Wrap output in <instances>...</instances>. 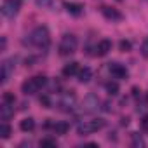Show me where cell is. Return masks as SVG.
I'll list each match as a JSON object with an SVG mask.
<instances>
[{
	"mask_svg": "<svg viewBox=\"0 0 148 148\" xmlns=\"http://www.w3.org/2000/svg\"><path fill=\"white\" fill-rule=\"evenodd\" d=\"M21 9V0H4L2 7H0V12H2L4 18L12 19Z\"/></svg>",
	"mask_w": 148,
	"mask_h": 148,
	"instance_id": "obj_6",
	"label": "cell"
},
{
	"mask_svg": "<svg viewBox=\"0 0 148 148\" xmlns=\"http://www.w3.org/2000/svg\"><path fill=\"white\" fill-rule=\"evenodd\" d=\"M5 45H7V38L2 37V45H0V51H5Z\"/></svg>",
	"mask_w": 148,
	"mask_h": 148,
	"instance_id": "obj_27",
	"label": "cell"
},
{
	"mask_svg": "<svg viewBox=\"0 0 148 148\" xmlns=\"http://www.w3.org/2000/svg\"><path fill=\"white\" fill-rule=\"evenodd\" d=\"M68 129H70V124H68V122H64V120L54 122V127H52V131H54L56 134H66V132H68Z\"/></svg>",
	"mask_w": 148,
	"mask_h": 148,
	"instance_id": "obj_16",
	"label": "cell"
},
{
	"mask_svg": "<svg viewBox=\"0 0 148 148\" xmlns=\"http://www.w3.org/2000/svg\"><path fill=\"white\" fill-rule=\"evenodd\" d=\"M14 68H16V59L14 58H11V59H5L4 63H2V66H0V82H2V86H5L7 84V80H9V77H11V73L14 71Z\"/></svg>",
	"mask_w": 148,
	"mask_h": 148,
	"instance_id": "obj_7",
	"label": "cell"
},
{
	"mask_svg": "<svg viewBox=\"0 0 148 148\" xmlns=\"http://www.w3.org/2000/svg\"><path fill=\"white\" fill-rule=\"evenodd\" d=\"M108 71L112 73V75H113L115 79H119V80H122V79H127V77H129L127 68H125L122 63H117V61L108 63Z\"/></svg>",
	"mask_w": 148,
	"mask_h": 148,
	"instance_id": "obj_8",
	"label": "cell"
},
{
	"mask_svg": "<svg viewBox=\"0 0 148 148\" xmlns=\"http://www.w3.org/2000/svg\"><path fill=\"white\" fill-rule=\"evenodd\" d=\"M106 91H108V94L117 96V94H119V84H117V82H108V84H106Z\"/></svg>",
	"mask_w": 148,
	"mask_h": 148,
	"instance_id": "obj_18",
	"label": "cell"
},
{
	"mask_svg": "<svg viewBox=\"0 0 148 148\" xmlns=\"http://www.w3.org/2000/svg\"><path fill=\"white\" fill-rule=\"evenodd\" d=\"M12 117H14V105L2 101V106H0V120H2V122H9Z\"/></svg>",
	"mask_w": 148,
	"mask_h": 148,
	"instance_id": "obj_9",
	"label": "cell"
},
{
	"mask_svg": "<svg viewBox=\"0 0 148 148\" xmlns=\"http://www.w3.org/2000/svg\"><path fill=\"white\" fill-rule=\"evenodd\" d=\"M37 5H42V7H51L52 2L51 0H37Z\"/></svg>",
	"mask_w": 148,
	"mask_h": 148,
	"instance_id": "obj_26",
	"label": "cell"
},
{
	"mask_svg": "<svg viewBox=\"0 0 148 148\" xmlns=\"http://www.w3.org/2000/svg\"><path fill=\"white\" fill-rule=\"evenodd\" d=\"M77 105V96L73 91H64L59 92V101H58V108L61 112H71Z\"/></svg>",
	"mask_w": 148,
	"mask_h": 148,
	"instance_id": "obj_5",
	"label": "cell"
},
{
	"mask_svg": "<svg viewBox=\"0 0 148 148\" xmlns=\"http://www.w3.org/2000/svg\"><path fill=\"white\" fill-rule=\"evenodd\" d=\"M141 56L145 58V59H148V38H145L143 40V44H141Z\"/></svg>",
	"mask_w": 148,
	"mask_h": 148,
	"instance_id": "obj_23",
	"label": "cell"
},
{
	"mask_svg": "<svg viewBox=\"0 0 148 148\" xmlns=\"http://www.w3.org/2000/svg\"><path fill=\"white\" fill-rule=\"evenodd\" d=\"M131 139H132V146H145V141H143V138L138 132H132L131 134Z\"/></svg>",
	"mask_w": 148,
	"mask_h": 148,
	"instance_id": "obj_19",
	"label": "cell"
},
{
	"mask_svg": "<svg viewBox=\"0 0 148 148\" xmlns=\"http://www.w3.org/2000/svg\"><path fill=\"white\" fill-rule=\"evenodd\" d=\"M105 125H106V120H105V119L82 120V122L77 125V134H79V136H87V134H92V132H96V131H101Z\"/></svg>",
	"mask_w": 148,
	"mask_h": 148,
	"instance_id": "obj_3",
	"label": "cell"
},
{
	"mask_svg": "<svg viewBox=\"0 0 148 148\" xmlns=\"http://www.w3.org/2000/svg\"><path fill=\"white\" fill-rule=\"evenodd\" d=\"M2 101H4V103H11V105H14V103H16V96H14L12 92H4Z\"/></svg>",
	"mask_w": 148,
	"mask_h": 148,
	"instance_id": "obj_21",
	"label": "cell"
},
{
	"mask_svg": "<svg viewBox=\"0 0 148 148\" xmlns=\"http://www.w3.org/2000/svg\"><path fill=\"white\" fill-rule=\"evenodd\" d=\"M11 132H12V129H11L9 122H2V124H0V138H2V139H7L11 136Z\"/></svg>",
	"mask_w": 148,
	"mask_h": 148,
	"instance_id": "obj_17",
	"label": "cell"
},
{
	"mask_svg": "<svg viewBox=\"0 0 148 148\" xmlns=\"http://www.w3.org/2000/svg\"><path fill=\"white\" fill-rule=\"evenodd\" d=\"M80 71V66L77 61H70L63 66V75L64 77H73V75H77V73Z\"/></svg>",
	"mask_w": 148,
	"mask_h": 148,
	"instance_id": "obj_12",
	"label": "cell"
},
{
	"mask_svg": "<svg viewBox=\"0 0 148 148\" xmlns=\"http://www.w3.org/2000/svg\"><path fill=\"white\" fill-rule=\"evenodd\" d=\"M64 7H66V11H68L70 14H73V16H80L82 11H84V5H82V4H77V2L64 4Z\"/></svg>",
	"mask_w": 148,
	"mask_h": 148,
	"instance_id": "obj_13",
	"label": "cell"
},
{
	"mask_svg": "<svg viewBox=\"0 0 148 148\" xmlns=\"http://www.w3.org/2000/svg\"><path fill=\"white\" fill-rule=\"evenodd\" d=\"M77 77H79V82H80V84H87V82L92 79V71H91V68H82V70L77 73Z\"/></svg>",
	"mask_w": 148,
	"mask_h": 148,
	"instance_id": "obj_15",
	"label": "cell"
},
{
	"mask_svg": "<svg viewBox=\"0 0 148 148\" xmlns=\"http://www.w3.org/2000/svg\"><path fill=\"white\" fill-rule=\"evenodd\" d=\"M141 129L145 132H148V115H143V119H141Z\"/></svg>",
	"mask_w": 148,
	"mask_h": 148,
	"instance_id": "obj_25",
	"label": "cell"
},
{
	"mask_svg": "<svg viewBox=\"0 0 148 148\" xmlns=\"http://www.w3.org/2000/svg\"><path fill=\"white\" fill-rule=\"evenodd\" d=\"M47 84H49V80H47L45 75H35V77H32V79H26V80L21 84V91H23V94L32 96V94L38 92L40 89H44Z\"/></svg>",
	"mask_w": 148,
	"mask_h": 148,
	"instance_id": "obj_2",
	"label": "cell"
},
{
	"mask_svg": "<svg viewBox=\"0 0 148 148\" xmlns=\"http://www.w3.org/2000/svg\"><path fill=\"white\" fill-rule=\"evenodd\" d=\"M77 44H79V40H77V37L73 35V33H64L61 37V40H59V45H58L59 56H70V54H73L75 49H77Z\"/></svg>",
	"mask_w": 148,
	"mask_h": 148,
	"instance_id": "obj_4",
	"label": "cell"
},
{
	"mask_svg": "<svg viewBox=\"0 0 148 148\" xmlns=\"http://www.w3.org/2000/svg\"><path fill=\"white\" fill-rule=\"evenodd\" d=\"M101 14L108 19V21H120L122 19V14L117 11V9H113V7H108V5H103L101 7Z\"/></svg>",
	"mask_w": 148,
	"mask_h": 148,
	"instance_id": "obj_11",
	"label": "cell"
},
{
	"mask_svg": "<svg viewBox=\"0 0 148 148\" xmlns=\"http://www.w3.org/2000/svg\"><path fill=\"white\" fill-rule=\"evenodd\" d=\"M19 129H21L23 132H32V131L35 129V120H33L32 117L23 119V120L19 122Z\"/></svg>",
	"mask_w": 148,
	"mask_h": 148,
	"instance_id": "obj_14",
	"label": "cell"
},
{
	"mask_svg": "<svg viewBox=\"0 0 148 148\" xmlns=\"http://www.w3.org/2000/svg\"><path fill=\"white\" fill-rule=\"evenodd\" d=\"M40 146H42V148H44V146H56V141H54V139L45 138V139H42V141H40Z\"/></svg>",
	"mask_w": 148,
	"mask_h": 148,
	"instance_id": "obj_24",
	"label": "cell"
},
{
	"mask_svg": "<svg viewBox=\"0 0 148 148\" xmlns=\"http://www.w3.org/2000/svg\"><path fill=\"white\" fill-rule=\"evenodd\" d=\"M94 54L96 56H106L110 51H112V40H108V38H101L98 44H96V47H94Z\"/></svg>",
	"mask_w": 148,
	"mask_h": 148,
	"instance_id": "obj_10",
	"label": "cell"
},
{
	"mask_svg": "<svg viewBox=\"0 0 148 148\" xmlns=\"http://www.w3.org/2000/svg\"><path fill=\"white\" fill-rule=\"evenodd\" d=\"M40 105H42V106H45V108H52L51 96H49V94H44V96H40Z\"/></svg>",
	"mask_w": 148,
	"mask_h": 148,
	"instance_id": "obj_20",
	"label": "cell"
},
{
	"mask_svg": "<svg viewBox=\"0 0 148 148\" xmlns=\"http://www.w3.org/2000/svg\"><path fill=\"white\" fill-rule=\"evenodd\" d=\"M28 38H25L23 40V44H30V45H33V47H38V49H47L49 45H51V33H49V30H47V26H35L33 30H32V33L30 35H26Z\"/></svg>",
	"mask_w": 148,
	"mask_h": 148,
	"instance_id": "obj_1",
	"label": "cell"
},
{
	"mask_svg": "<svg viewBox=\"0 0 148 148\" xmlns=\"http://www.w3.org/2000/svg\"><path fill=\"white\" fill-rule=\"evenodd\" d=\"M119 47H120V51H122V52H129L132 45H131V42H129V40H120Z\"/></svg>",
	"mask_w": 148,
	"mask_h": 148,
	"instance_id": "obj_22",
	"label": "cell"
}]
</instances>
